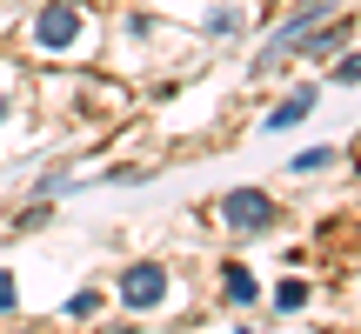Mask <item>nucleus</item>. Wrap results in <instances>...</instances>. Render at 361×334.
<instances>
[{
	"mask_svg": "<svg viewBox=\"0 0 361 334\" xmlns=\"http://www.w3.org/2000/svg\"><path fill=\"white\" fill-rule=\"evenodd\" d=\"M274 194H261V187H234V194H221V221H228L234 234H261V228H274Z\"/></svg>",
	"mask_w": 361,
	"mask_h": 334,
	"instance_id": "1",
	"label": "nucleus"
},
{
	"mask_svg": "<svg viewBox=\"0 0 361 334\" xmlns=\"http://www.w3.org/2000/svg\"><path fill=\"white\" fill-rule=\"evenodd\" d=\"M161 301H168V268H161V261H134V268L121 274V308L147 314V308H161Z\"/></svg>",
	"mask_w": 361,
	"mask_h": 334,
	"instance_id": "2",
	"label": "nucleus"
},
{
	"mask_svg": "<svg viewBox=\"0 0 361 334\" xmlns=\"http://www.w3.org/2000/svg\"><path fill=\"white\" fill-rule=\"evenodd\" d=\"M34 40H40V47H74V40H80V7H74V0L40 7L34 13Z\"/></svg>",
	"mask_w": 361,
	"mask_h": 334,
	"instance_id": "3",
	"label": "nucleus"
},
{
	"mask_svg": "<svg viewBox=\"0 0 361 334\" xmlns=\"http://www.w3.org/2000/svg\"><path fill=\"white\" fill-rule=\"evenodd\" d=\"M308 114H314V87H295V94H288V101L268 114V134H288L295 120H308Z\"/></svg>",
	"mask_w": 361,
	"mask_h": 334,
	"instance_id": "4",
	"label": "nucleus"
},
{
	"mask_svg": "<svg viewBox=\"0 0 361 334\" xmlns=\"http://www.w3.org/2000/svg\"><path fill=\"white\" fill-rule=\"evenodd\" d=\"M341 40H348L341 27H322V34H301L295 54H301V61H328V54H341Z\"/></svg>",
	"mask_w": 361,
	"mask_h": 334,
	"instance_id": "5",
	"label": "nucleus"
},
{
	"mask_svg": "<svg viewBox=\"0 0 361 334\" xmlns=\"http://www.w3.org/2000/svg\"><path fill=\"white\" fill-rule=\"evenodd\" d=\"M207 34H214V40H234V34H241V7H214V13H207Z\"/></svg>",
	"mask_w": 361,
	"mask_h": 334,
	"instance_id": "6",
	"label": "nucleus"
},
{
	"mask_svg": "<svg viewBox=\"0 0 361 334\" xmlns=\"http://www.w3.org/2000/svg\"><path fill=\"white\" fill-rule=\"evenodd\" d=\"M274 308H281V314L308 308V287H301V281H281V287H274Z\"/></svg>",
	"mask_w": 361,
	"mask_h": 334,
	"instance_id": "7",
	"label": "nucleus"
},
{
	"mask_svg": "<svg viewBox=\"0 0 361 334\" xmlns=\"http://www.w3.org/2000/svg\"><path fill=\"white\" fill-rule=\"evenodd\" d=\"M228 301H241V308L255 301V274L247 268H228Z\"/></svg>",
	"mask_w": 361,
	"mask_h": 334,
	"instance_id": "8",
	"label": "nucleus"
},
{
	"mask_svg": "<svg viewBox=\"0 0 361 334\" xmlns=\"http://www.w3.org/2000/svg\"><path fill=\"white\" fill-rule=\"evenodd\" d=\"M67 314H74V321H87V314H101V287H80V295L67 301Z\"/></svg>",
	"mask_w": 361,
	"mask_h": 334,
	"instance_id": "9",
	"label": "nucleus"
},
{
	"mask_svg": "<svg viewBox=\"0 0 361 334\" xmlns=\"http://www.w3.org/2000/svg\"><path fill=\"white\" fill-rule=\"evenodd\" d=\"M335 154H328V147H308V154H295V174H314V167H328Z\"/></svg>",
	"mask_w": 361,
	"mask_h": 334,
	"instance_id": "10",
	"label": "nucleus"
},
{
	"mask_svg": "<svg viewBox=\"0 0 361 334\" xmlns=\"http://www.w3.org/2000/svg\"><path fill=\"white\" fill-rule=\"evenodd\" d=\"M20 308V281H13V274H0V314H13Z\"/></svg>",
	"mask_w": 361,
	"mask_h": 334,
	"instance_id": "11",
	"label": "nucleus"
},
{
	"mask_svg": "<svg viewBox=\"0 0 361 334\" xmlns=\"http://www.w3.org/2000/svg\"><path fill=\"white\" fill-rule=\"evenodd\" d=\"M335 80H361V54H348V61L335 67Z\"/></svg>",
	"mask_w": 361,
	"mask_h": 334,
	"instance_id": "12",
	"label": "nucleus"
}]
</instances>
